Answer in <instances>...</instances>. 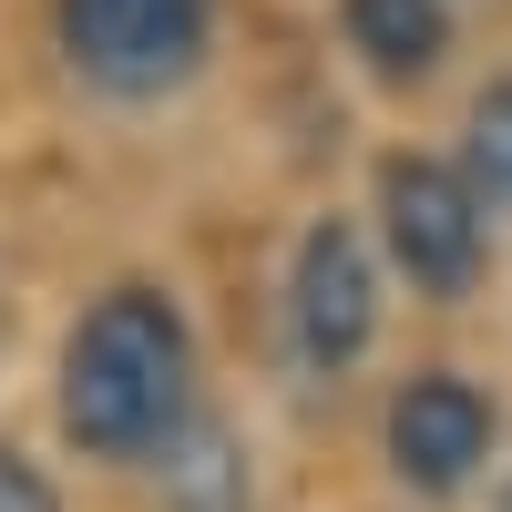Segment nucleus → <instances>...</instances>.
<instances>
[{
	"label": "nucleus",
	"mask_w": 512,
	"mask_h": 512,
	"mask_svg": "<svg viewBox=\"0 0 512 512\" xmlns=\"http://www.w3.org/2000/svg\"><path fill=\"white\" fill-rule=\"evenodd\" d=\"M195 410V338L164 287H113L62 349V431L93 461H144Z\"/></svg>",
	"instance_id": "f257e3e1"
},
{
	"label": "nucleus",
	"mask_w": 512,
	"mask_h": 512,
	"mask_svg": "<svg viewBox=\"0 0 512 512\" xmlns=\"http://www.w3.org/2000/svg\"><path fill=\"white\" fill-rule=\"evenodd\" d=\"M379 246L420 297H472L482 277V195L441 154H390L379 164Z\"/></svg>",
	"instance_id": "f03ea898"
},
{
	"label": "nucleus",
	"mask_w": 512,
	"mask_h": 512,
	"mask_svg": "<svg viewBox=\"0 0 512 512\" xmlns=\"http://www.w3.org/2000/svg\"><path fill=\"white\" fill-rule=\"evenodd\" d=\"M72 72H93L103 93H164L205 62L216 0H52Z\"/></svg>",
	"instance_id": "7ed1b4c3"
},
{
	"label": "nucleus",
	"mask_w": 512,
	"mask_h": 512,
	"mask_svg": "<svg viewBox=\"0 0 512 512\" xmlns=\"http://www.w3.org/2000/svg\"><path fill=\"white\" fill-rule=\"evenodd\" d=\"M287 338H297V359H308V369L369 359V338H379V267H369L359 226L328 216V226L297 236V267H287Z\"/></svg>",
	"instance_id": "20e7f679"
},
{
	"label": "nucleus",
	"mask_w": 512,
	"mask_h": 512,
	"mask_svg": "<svg viewBox=\"0 0 512 512\" xmlns=\"http://www.w3.org/2000/svg\"><path fill=\"white\" fill-rule=\"evenodd\" d=\"M492 461V400L461 369H420L390 400V472L410 492H461Z\"/></svg>",
	"instance_id": "39448f33"
},
{
	"label": "nucleus",
	"mask_w": 512,
	"mask_h": 512,
	"mask_svg": "<svg viewBox=\"0 0 512 512\" xmlns=\"http://www.w3.org/2000/svg\"><path fill=\"white\" fill-rule=\"evenodd\" d=\"M144 461H154L164 512H256V461L236 441V420H216V410H185Z\"/></svg>",
	"instance_id": "423d86ee"
},
{
	"label": "nucleus",
	"mask_w": 512,
	"mask_h": 512,
	"mask_svg": "<svg viewBox=\"0 0 512 512\" xmlns=\"http://www.w3.org/2000/svg\"><path fill=\"white\" fill-rule=\"evenodd\" d=\"M349 52L379 82H420V72H441V52H451V11H441V0H349Z\"/></svg>",
	"instance_id": "0eeeda50"
},
{
	"label": "nucleus",
	"mask_w": 512,
	"mask_h": 512,
	"mask_svg": "<svg viewBox=\"0 0 512 512\" xmlns=\"http://www.w3.org/2000/svg\"><path fill=\"white\" fill-rule=\"evenodd\" d=\"M461 185L482 195V216H512V82H492L461 123Z\"/></svg>",
	"instance_id": "6e6552de"
},
{
	"label": "nucleus",
	"mask_w": 512,
	"mask_h": 512,
	"mask_svg": "<svg viewBox=\"0 0 512 512\" xmlns=\"http://www.w3.org/2000/svg\"><path fill=\"white\" fill-rule=\"evenodd\" d=\"M0 512H62L52 472H41L31 451H11V441H0Z\"/></svg>",
	"instance_id": "1a4fd4ad"
}]
</instances>
